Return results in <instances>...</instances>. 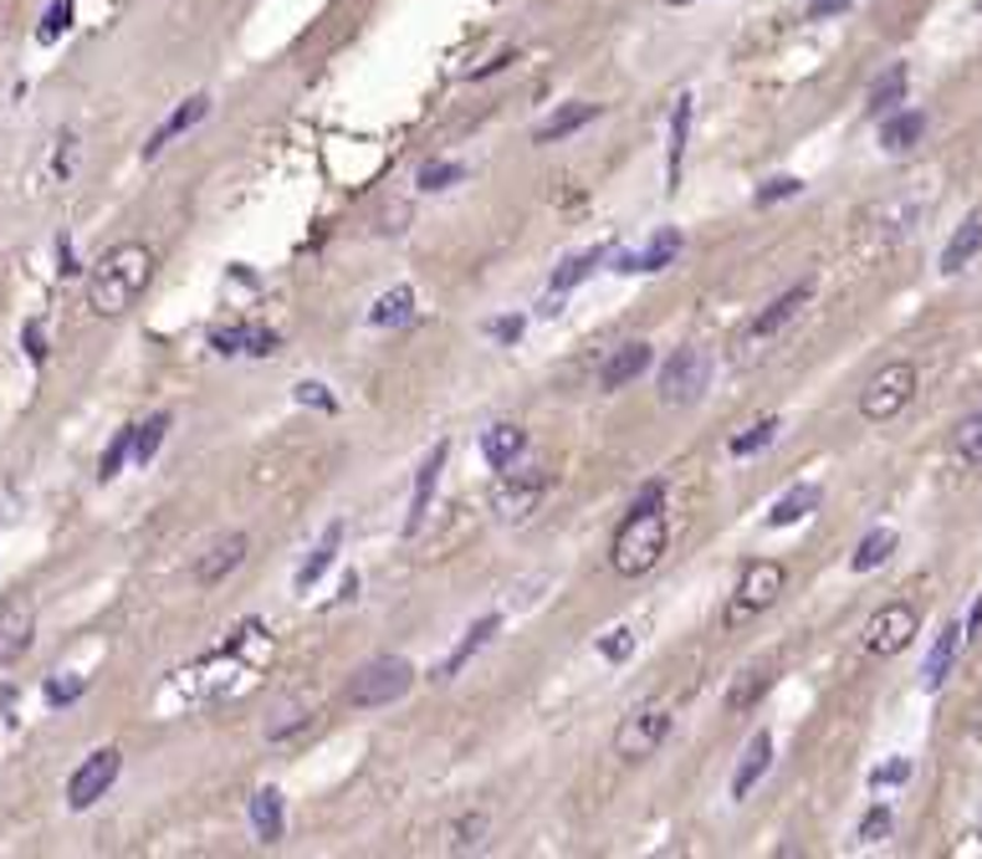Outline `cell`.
I'll use <instances>...</instances> for the list:
<instances>
[{"mask_svg": "<svg viewBox=\"0 0 982 859\" xmlns=\"http://www.w3.org/2000/svg\"><path fill=\"white\" fill-rule=\"evenodd\" d=\"M154 277V252L144 241H123L113 252H103V261L92 267V282H88V308L98 317H119L129 312L144 297Z\"/></svg>", "mask_w": 982, "mask_h": 859, "instance_id": "6da1fadb", "label": "cell"}, {"mask_svg": "<svg viewBox=\"0 0 982 859\" xmlns=\"http://www.w3.org/2000/svg\"><path fill=\"white\" fill-rule=\"evenodd\" d=\"M666 543H670V522H666V512H660V487H650L640 502L629 506V517L620 522V533H614V548H610L614 573H625V578L650 573V568L666 558Z\"/></svg>", "mask_w": 982, "mask_h": 859, "instance_id": "7a4b0ae2", "label": "cell"}, {"mask_svg": "<svg viewBox=\"0 0 982 859\" xmlns=\"http://www.w3.org/2000/svg\"><path fill=\"white\" fill-rule=\"evenodd\" d=\"M783 583H789V568L773 564V558H762V564H747V573L737 578V589H732V599H727V614H722V624H727V629H743V624H752L762 609L778 604Z\"/></svg>", "mask_w": 982, "mask_h": 859, "instance_id": "3957f363", "label": "cell"}, {"mask_svg": "<svg viewBox=\"0 0 982 859\" xmlns=\"http://www.w3.org/2000/svg\"><path fill=\"white\" fill-rule=\"evenodd\" d=\"M410 685H415V666L400 660V655H379V660H369L358 676H348V691H343V696H348V706L369 712V706H389V701L410 696Z\"/></svg>", "mask_w": 982, "mask_h": 859, "instance_id": "277c9868", "label": "cell"}, {"mask_svg": "<svg viewBox=\"0 0 982 859\" xmlns=\"http://www.w3.org/2000/svg\"><path fill=\"white\" fill-rule=\"evenodd\" d=\"M916 400V364H885V369L864 384V394H860V415L870 420V425H885V420H895L906 404Z\"/></svg>", "mask_w": 982, "mask_h": 859, "instance_id": "5b68a950", "label": "cell"}, {"mask_svg": "<svg viewBox=\"0 0 982 859\" xmlns=\"http://www.w3.org/2000/svg\"><path fill=\"white\" fill-rule=\"evenodd\" d=\"M670 737V706L666 701H650L640 712H629L614 732V757H625V762H645V757L660 752V741Z\"/></svg>", "mask_w": 982, "mask_h": 859, "instance_id": "8992f818", "label": "cell"}, {"mask_svg": "<svg viewBox=\"0 0 982 859\" xmlns=\"http://www.w3.org/2000/svg\"><path fill=\"white\" fill-rule=\"evenodd\" d=\"M712 384V354L706 348H676L660 369V400L666 404H696Z\"/></svg>", "mask_w": 982, "mask_h": 859, "instance_id": "52a82bcc", "label": "cell"}, {"mask_svg": "<svg viewBox=\"0 0 982 859\" xmlns=\"http://www.w3.org/2000/svg\"><path fill=\"white\" fill-rule=\"evenodd\" d=\"M543 491H548V471H543V466H522V471L506 466L502 481L491 487V506H496V517L522 522V517H533L537 512Z\"/></svg>", "mask_w": 982, "mask_h": 859, "instance_id": "ba28073f", "label": "cell"}, {"mask_svg": "<svg viewBox=\"0 0 982 859\" xmlns=\"http://www.w3.org/2000/svg\"><path fill=\"white\" fill-rule=\"evenodd\" d=\"M119 768H123V752L119 747H98L92 757H82V768L67 778V808H92V803L103 799L108 788L119 783Z\"/></svg>", "mask_w": 982, "mask_h": 859, "instance_id": "9c48e42d", "label": "cell"}, {"mask_svg": "<svg viewBox=\"0 0 982 859\" xmlns=\"http://www.w3.org/2000/svg\"><path fill=\"white\" fill-rule=\"evenodd\" d=\"M922 635V614L911 604H880L864 624V650L870 655H901L911 639Z\"/></svg>", "mask_w": 982, "mask_h": 859, "instance_id": "30bf717a", "label": "cell"}, {"mask_svg": "<svg viewBox=\"0 0 982 859\" xmlns=\"http://www.w3.org/2000/svg\"><path fill=\"white\" fill-rule=\"evenodd\" d=\"M246 548H252V543H246L241 533H225L221 543H210V548L200 553V564H194V583H200V589H215V583H225V578L246 564Z\"/></svg>", "mask_w": 982, "mask_h": 859, "instance_id": "8fae6325", "label": "cell"}, {"mask_svg": "<svg viewBox=\"0 0 982 859\" xmlns=\"http://www.w3.org/2000/svg\"><path fill=\"white\" fill-rule=\"evenodd\" d=\"M808 297H814V282H799V287H789L783 297H773L768 308L752 317V327H747V338L752 343H762V338H773V333H783V327L799 317V312L808 308Z\"/></svg>", "mask_w": 982, "mask_h": 859, "instance_id": "7c38bea8", "label": "cell"}, {"mask_svg": "<svg viewBox=\"0 0 982 859\" xmlns=\"http://www.w3.org/2000/svg\"><path fill=\"white\" fill-rule=\"evenodd\" d=\"M446 456H450V445L440 440L425 456V466H420L415 476V497H410V517H404V537H420V527H425V517H431V497L435 487H440V471H446Z\"/></svg>", "mask_w": 982, "mask_h": 859, "instance_id": "4fadbf2b", "label": "cell"}, {"mask_svg": "<svg viewBox=\"0 0 982 859\" xmlns=\"http://www.w3.org/2000/svg\"><path fill=\"white\" fill-rule=\"evenodd\" d=\"M205 113H210V98H205V92H194V98H185V103H179L175 113H169V119H164L159 129H154V134H149V144H144V159H154V154H164V148L175 144L179 134H190L194 123H205Z\"/></svg>", "mask_w": 982, "mask_h": 859, "instance_id": "5bb4252c", "label": "cell"}, {"mask_svg": "<svg viewBox=\"0 0 982 859\" xmlns=\"http://www.w3.org/2000/svg\"><path fill=\"white\" fill-rule=\"evenodd\" d=\"M650 369V348L645 343H625V348H614L610 358H604V369H599V389H625V384H635L640 373Z\"/></svg>", "mask_w": 982, "mask_h": 859, "instance_id": "9a60e30c", "label": "cell"}, {"mask_svg": "<svg viewBox=\"0 0 982 859\" xmlns=\"http://www.w3.org/2000/svg\"><path fill=\"white\" fill-rule=\"evenodd\" d=\"M962 639H968L962 624H941V635H937V645H931V655H926V670H922L926 691H941V685H947V676H952V666H957V650H962Z\"/></svg>", "mask_w": 982, "mask_h": 859, "instance_id": "2e32d148", "label": "cell"}, {"mask_svg": "<svg viewBox=\"0 0 982 859\" xmlns=\"http://www.w3.org/2000/svg\"><path fill=\"white\" fill-rule=\"evenodd\" d=\"M768 768H773V737H768V732H758V737L743 747V762H737V772H732V799H747Z\"/></svg>", "mask_w": 982, "mask_h": 859, "instance_id": "e0dca14e", "label": "cell"}, {"mask_svg": "<svg viewBox=\"0 0 982 859\" xmlns=\"http://www.w3.org/2000/svg\"><path fill=\"white\" fill-rule=\"evenodd\" d=\"M676 252H681V231L676 225H666V231H655V241L645 246V252H629V256H620V267L614 271H660V267H670L676 261Z\"/></svg>", "mask_w": 982, "mask_h": 859, "instance_id": "ac0fdd59", "label": "cell"}, {"mask_svg": "<svg viewBox=\"0 0 982 859\" xmlns=\"http://www.w3.org/2000/svg\"><path fill=\"white\" fill-rule=\"evenodd\" d=\"M978 252H982V210H972L968 221L952 231V241H947V252H941V271L952 277V271H962Z\"/></svg>", "mask_w": 982, "mask_h": 859, "instance_id": "d6986e66", "label": "cell"}, {"mask_svg": "<svg viewBox=\"0 0 982 859\" xmlns=\"http://www.w3.org/2000/svg\"><path fill=\"white\" fill-rule=\"evenodd\" d=\"M496 629H502V620H496V614H487V620H477V624H471L461 645H456V650L446 655V666L435 670V681H450V676H461V670H466V660H471V655H477L481 645H487V639L496 635Z\"/></svg>", "mask_w": 982, "mask_h": 859, "instance_id": "ffe728a7", "label": "cell"}, {"mask_svg": "<svg viewBox=\"0 0 982 859\" xmlns=\"http://www.w3.org/2000/svg\"><path fill=\"white\" fill-rule=\"evenodd\" d=\"M685 138H691V92L676 98V113H670V159H666V185L676 190L685 169Z\"/></svg>", "mask_w": 982, "mask_h": 859, "instance_id": "44dd1931", "label": "cell"}, {"mask_svg": "<svg viewBox=\"0 0 982 859\" xmlns=\"http://www.w3.org/2000/svg\"><path fill=\"white\" fill-rule=\"evenodd\" d=\"M210 343H215L221 354H271V348H277V333H271V327L241 323V327H221Z\"/></svg>", "mask_w": 982, "mask_h": 859, "instance_id": "7402d4cb", "label": "cell"}, {"mask_svg": "<svg viewBox=\"0 0 982 859\" xmlns=\"http://www.w3.org/2000/svg\"><path fill=\"white\" fill-rule=\"evenodd\" d=\"M252 829L261 845H277V839H282L287 818H282V793H277V788H261L252 799Z\"/></svg>", "mask_w": 982, "mask_h": 859, "instance_id": "603a6c76", "label": "cell"}, {"mask_svg": "<svg viewBox=\"0 0 982 859\" xmlns=\"http://www.w3.org/2000/svg\"><path fill=\"white\" fill-rule=\"evenodd\" d=\"M594 119H599V103H563L543 129H537V144H558V138L579 134L583 123H594Z\"/></svg>", "mask_w": 982, "mask_h": 859, "instance_id": "cb8c5ba5", "label": "cell"}, {"mask_svg": "<svg viewBox=\"0 0 982 859\" xmlns=\"http://www.w3.org/2000/svg\"><path fill=\"white\" fill-rule=\"evenodd\" d=\"M818 502H824V487H818V481H804V487H793L789 497H783V502L768 512V527H793V522L808 517Z\"/></svg>", "mask_w": 982, "mask_h": 859, "instance_id": "d4e9b609", "label": "cell"}, {"mask_svg": "<svg viewBox=\"0 0 982 859\" xmlns=\"http://www.w3.org/2000/svg\"><path fill=\"white\" fill-rule=\"evenodd\" d=\"M922 134H926L922 113H891V119L880 123V148L885 154H906L911 144H922Z\"/></svg>", "mask_w": 982, "mask_h": 859, "instance_id": "484cf974", "label": "cell"}, {"mask_svg": "<svg viewBox=\"0 0 982 859\" xmlns=\"http://www.w3.org/2000/svg\"><path fill=\"white\" fill-rule=\"evenodd\" d=\"M522 445H527V435H522L517 425H491L487 435H481V456H487L496 471H506V466L522 456Z\"/></svg>", "mask_w": 982, "mask_h": 859, "instance_id": "4316f807", "label": "cell"}, {"mask_svg": "<svg viewBox=\"0 0 982 859\" xmlns=\"http://www.w3.org/2000/svg\"><path fill=\"white\" fill-rule=\"evenodd\" d=\"M338 543H343V522H327V533H323V543L313 548V558L298 568V593H308L317 583V578L333 568V558H338Z\"/></svg>", "mask_w": 982, "mask_h": 859, "instance_id": "83f0119b", "label": "cell"}, {"mask_svg": "<svg viewBox=\"0 0 982 859\" xmlns=\"http://www.w3.org/2000/svg\"><path fill=\"white\" fill-rule=\"evenodd\" d=\"M31 609L26 604H15L5 620H0V666H11L15 655H26V645H31Z\"/></svg>", "mask_w": 982, "mask_h": 859, "instance_id": "f1b7e54d", "label": "cell"}, {"mask_svg": "<svg viewBox=\"0 0 982 859\" xmlns=\"http://www.w3.org/2000/svg\"><path fill=\"white\" fill-rule=\"evenodd\" d=\"M604 256H610V246H594V252H579V256H568L563 267L553 271V287H548V292H553V297L573 292V287H579L583 277H589V271H594L599 261H604Z\"/></svg>", "mask_w": 982, "mask_h": 859, "instance_id": "f546056e", "label": "cell"}, {"mask_svg": "<svg viewBox=\"0 0 982 859\" xmlns=\"http://www.w3.org/2000/svg\"><path fill=\"white\" fill-rule=\"evenodd\" d=\"M891 553H895V533L891 527H875V533L860 537V548L849 553V568H855V573H870V568H880Z\"/></svg>", "mask_w": 982, "mask_h": 859, "instance_id": "4dcf8cb0", "label": "cell"}, {"mask_svg": "<svg viewBox=\"0 0 982 859\" xmlns=\"http://www.w3.org/2000/svg\"><path fill=\"white\" fill-rule=\"evenodd\" d=\"M410 312H415V292H410V287H394V292H384L379 302H373L369 323L373 327H400V323H410Z\"/></svg>", "mask_w": 982, "mask_h": 859, "instance_id": "1f68e13d", "label": "cell"}, {"mask_svg": "<svg viewBox=\"0 0 982 859\" xmlns=\"http://www.w3.org/2000/svg\"><path fill=\"white\" fill-rule=\"evenodd\" d=\"M901 98H906V67L895 62L891 72H885V77L875 82V88H870V113H891V108L901 103Z\"/></svg>", "mask_w": 982, "mask_h": 859, "instance_id": "d6a6232c", "label": "cell"}, {"mask_svg": "<svg viewBox=\"0 0 982 859\" xmlns=\"http://www.w3.org/2000/svg\"><path fill=\"white\" fill-rule=\"evenodd\" d=\"M164 435H169V415H154V420H144V425H134V460L138 466H149V460L159 456Z\"/></svg>", "mask_w": 982, "mask_h": 859, "instance_id": "836d02e7", "label": "cell"}, {"mask_svg": "<svg viewBox=\"0 0 982 859\" xmlns=\"http://www.w3.org/2000/svg\"><path fill=\"white\" fill-rule=\"evenodd\" d=\"M481 834H487V814H461L456 824H450V855H466V849H477L481 845Z\"/></svg>", "mask_w": 982, "mask_h": 859, "instance_id": "e575fe53", "label": "cell"}, {"mask_svg": "<svg viewBox=\"0 0 982 859\" xmlns=\"http://www.w3.org/2000/svg\"><path fill=\"white\" fill-rule=\"evenodd\" d=\"M123 460H134V425L113 435V445L103 450V466H98V476H103V481H113V476L123 471Z\"/></svg>", "mask_w": 982, "mask_h": 859, "instance_id": "d590c367", "label": "cell"}, {"mask_svg": "<svg viewBox=\"0 0 982 859\" xmlns=\"http://www.w3.org/2000/svg\"><path fill=\"white\" fill-rule=\"evenodd\" d=\"M778 430H783V420H778V415L758 420V425L747 430V435H737V440H732V456H752V450H762V445H773Z\"/></svg>", "mask_w": 982, "mask_h": 859, "instance_id": "8d00e7d4", "label": "cell"}, {"mask_svg": "<svg viewBox=\"0 0 982 859\" xmlns=\"http://www.w3.org/2000/svg\"><path fill=\"white\" fill-rule=\"evenodd\" d=\"M957 456L968 466H982V415H968L957 425Z\"/></svg>", "mask_w": 982, "mask_h": 859, "instance_id": "74e56055", "label": "cell"}, {"mask_svg": "<svg viewBox=\"0 0 982 859\" xmlns=\"http://www.w3.org/2000/svg\"><path fill=\"white\" fill-rule=\"evenodd\" d=\"M461 179H466V169L450 159H435L420 169V185H425V190H450V185H461Z\"/></svg>", "mask_w": 982, "mask_h": 859, "instance_id": "f35d334b", "label": "cell"}, {"mask_svg": "<svg viewBox=\"0 0 982 859\" xmlns=\"http://www.w3.org/2000/svg\"><path fill=\"white\" fill-rule=\"evenodd\" d=\"M72 26V0H52V11H46V21L36 26V42L42 46H52L62 36V31Z\"/></svg>", "mask_w": 982, "mask_h": 859, "instance_id": "ab89813d", "label": "cell"}, {"mask_svg": "<svg viewBox=\"0 0 982 859\" xmlns=\"http://www.w3.org/2000/svg\"><path fill=\"white\" fill-rule=\"evenodd\" d=\"M635 629H610V635L599 639V655H604V660H610V666H625L629 655H635Z\"/></svg>", "mask_w": 982, "mask_h": 859, "instance_id": "60d3db41", "label": "cell"}, {"mask_svg": "<svg viewBox=\"0 0 982 859\" xmlns=\"http://www.w3.org/2000/svg\"><path fill=\"white\" fill-rule=\"evenodd\" d=\"M762 691H768V676H762V670H743V681H737V691H732L727 706H732V712H747Z\"/></svg>", "mask_w": 982, "mask_h": 859, "instance_id": "b9f144b4", "label": "cell"}, {"mask_svg": "<svg viewBox=\"0 0 982 859\" xmlns=\"http://www.w3.org/2000/svg\"><path fill=\"white\" fill-rule=\"evenodd\" d=\"M885 834H891V808H885V803H875V808L860 818V845H880Z\"/></svg>", "mask_w": 982, "mask_h": 859, "instance_id": "7bdbcfd3", "label": "cell"}, {"mask_svg": "<svg viewBox=\"0 0 982 859\" xmlns=\"http://www.w3.org/2000/svg\"><path fill=\"white\" fill-rule=\"evenodd\" d=\"M804 190V179H793V175H778V179H768L758 190V205H778V200H793V194Z\"/></svg>", "mask_w": 982, "mask_h": 859, "instance_id": "ee69618b", "label": "cell"}, {"mask_svg": "<svg viewBox=\"0 0 982 859\" xmlns=\"http://www.w3.org/2000/svg\"><path fill=\"white\" fill-rule=\"evenodd\" d=\"M82 691H88V681H82V676H67V681H46V706H72Z\"/></svg>", "mask_w": 982, "mask_h": 859, "instance_id": "f6af8a7d", "label": "cell"}, {"mask_svg": "<svg viewBox=\"0 0 982 859\" xmlns=\"http://www.w3.org/2000/svg\"><path fill=\"white\" fill-rule=\"evenodd\" d=\"M308 722H313V712H298V706H292V712H282V722L267 726V741H287L292 732H302Z\"/></svg>", "mask_w": 982, "mask_h": 859, "instance_id": "bcb514c9", "label": "cell"}, {"mask_svg": "<svg viewBox=\"0 0 982 859\" xmlns=\"http://www.w3.org/2000/svg\"><path fill=\"white\" fill-rule=\"evenodd\" d=\"M911 778V762L906 757H895V762H885V768L870 772V788H895V783H906Z\"/></svg>", "mask_w": 982, "mask_h": 859, "instance_id": "7dc6e473", "label": "cell"}, {"mask_svg": "<svg viewBox=\"0 0 982 859\" xmlns=\"http://www.w3.org/2000/svg\"><path fill=\"white\" fill-rule=\"evenodd\" d=\"M21 338H26V358H31V364H46V333H42V323H26V333H21Z\"/></svg>", "mask_w": 982, "mask_h": 859, "instance_id": "c3c4849f", "label": "cell"}, {"mask_svg": "<svg viewBox=\"0 0 982 859\" xmlns=\"http://www.w3.org/2000/svg\"><path fill=\"white\" fill-rule=\"evenodd\" d=\"M491 333H496L502 343H517L522 338V317H496V323H491Z\"/></svg>", "mask_w": 982, "mask_h": 859, "instance_id": "681fc988", "label": "cell"}, {"mask_svg": "<svg viewBox=\"0 0 982 859\" xmlns=\"http://www.w3.org/2000/svg\"><path fill=\"white\" fill-rule=\"evenodd\" d=\"M298 400L302 404H317V410H333V400L323 394V384H298Z\"/></svg>", "mask_w": 982, "mask_h": 859, "instance_id": "f907efd6", "label": "cell"}, {"mask_svg": "<svg viewBox=\"0 0 982 859\" xmlns=\"http://www.w3.org/2000/svg\"><path fill=\"white\" fill-rule=\"evenodd\" d=\"M962 629H968V639H972V635H982V599L972 604V614H968V624H962Z\"/></svg>", "mask_w": 982, "mask_h": 859, "instance_id": "816d5d0a", "label": "cell"}, {"mask_svg": "<svg viewBox=\"0 0 982 859\" xmlns=\"http://www.w3.org/2000/svg\"><path fill=\"white\" fill-rule=\"evenodd\" d=\"M845 5H849V0H818V5H814V15H829V11H845Z\"/></svg>", "mask_w": 982, "mask_h": 859, "instance_id": "f5cc1de1", "label": "cell"}, {"mask_svg": "<svg viewBox=\"0 0 982 859\" xmlns=\"http://www.w3.org/2000/svg\"><path fill=\"white\" fill-rule=\"evenodd\" d=\"M670 5H691V0H670Z\"/></svg>", "mask_w": 982, "mask_h": 859, "instance_id": "db71d44e", "label": "cell"}]
</instances>
